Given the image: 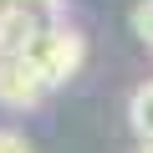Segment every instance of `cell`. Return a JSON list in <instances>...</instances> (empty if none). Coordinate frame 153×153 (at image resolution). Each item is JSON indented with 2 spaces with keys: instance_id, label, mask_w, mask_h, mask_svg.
Instances as JSON below:
<instances>
[{
  "instance_id": "277c9868",
  "label": "cell",
  "mask_w": 153,
  "mask_h": 153,
  "mask_svg": "<svg viewBox=\"0 0 153 153\" xmlns=\"http://www.w3.org/2000/svg\"><path fill=\"white\" fill-rule=\"evenodd\" d=\"M128 123L138 133V143H153V82H143L128 102Z\"/></svg>"
},
{
  "instance_id": "3957f363",
  "label": "cell",
  "mask_w": 153,
  "mask_h": 153,
  "mask_svg": "<svg viewBox=\"0 0 153 153\" xmlns=\"http://www.w3.org/2000/svg\"><path fill=\"white\" fill-rule=\"evenodd\" d=\"M36 31H41V21L31 10L5 5V10H0V56H26V46L36 41Z\"/></svg>"
},
{
  "instance_id": "7a4b0ae2",
  "label": "cell",
  "mask_w": 153,
  "mask_h": 153,
  "mask_svg": "<svg viewBox=\"0 0 153 153\" xmlns=\"http://www.w3.org/2000/svg\"><path fill=\"white\" fill-rule=\"evenodd\" d=\"M51 87L41 82V71L26 56H0V102L5 107H41Z\"/></svg>"
},
{
  "instance_id": "ba28073f",
  "label": "cell",
  "mask_w": 153,
  "mask_h": 153,
  "mask_svg": "<svg viewBox=\"0 0 153 153\" xmlns=\"http://www.w3.org/2000/svg\"><path fill=\"white\" fill-rule=\"evenodd\" d=\"M138 153H153V143H138Z\"/></svg>"
},
{
  "instance_id": "52a82bcc",
  "label": "cell",
  "mask_w": 153,
  "mask_h": 153,
  "mask_svg": "<svg viewBox=\"0 0 153 153\" xmlns=\"http://www.w3.org/2000/svg\"><path fill=\"white\" fill-rule=\"evenodd\" d=\"M10 5H21V10H31V16H41V10H56L61 0H10Z\"/></svg>"
},
{
  "instance_id": "5b68a950",
  "label": "cell",
  "mask_w": 153,
  "mask_h": 153,
  "mask_svg": "<svg viewBox=\"0 0 153 153\" xmlns=\"http://www.w3.org/2000/svg\"><path fill=\"white\" fill-rule=\"evenodd\" d=\"M133 31L153 46V0H138V5H133Z\"/></svg>"
},
{
  "instance_id": "6da1fadb",
  "label": "cell",
  "mask_w": 153,
  "mask_h": 153,
  "mask_svg": "<svg viewBox=\"0 0 153 153\" xmlns=\"http://www.w3.org/2000/svg\"><path fill=\"white\" fill-rule=\"evenodd\" d=\"M26 61L41 71L46 87H61V82H71V76L82 71L87 41H82V31H76V26H41L36 41L26 46Z\"/></svg>"
},
{
  "instance_id": "8992f818",
  "label": "cell",
  "mask_w": 153,
  "mask_h": 153,
  "mask_svg": "<svg viewBox=\"0 0 153 153\" xmlns=\"http://www.w3.org/2000/svg\"><path fill=\"white\" fill-rule=\"evenodd\" d=\"M0 153H31V143L21 133H10V128H0Z\"/></svg>"
}]
</instances>
